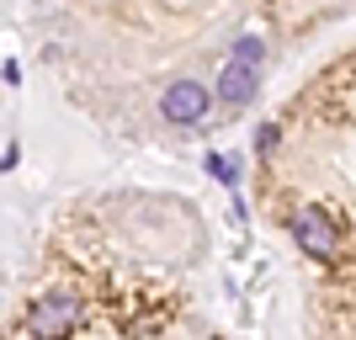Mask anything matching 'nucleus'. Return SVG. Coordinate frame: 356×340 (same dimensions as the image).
Returning a JSON list of instances; mask_svg holds the SVG:
<instances>
[{
  "label": "nucleus",
  "mask_w": 356,
  "mask_h": 340,
  "mask_svg": "<svg viewBox=\"0 0 356 340\" xmlns=\"http://www.w3.org/2000/svg\"><path fill=\"white\" fill-rule=\"evenodd\" d=\"M261 70H266V43L261 38H239L234 43V54L223 59V70H218V102L223 106H250L255 102V90H261Z\"/></svg>",
  "instance_id": "nucleus-1"
},
{
  "label": "nucleus",
  "mask_w": 356,
  "mask_h": 340,
  "mask_svg": "<svg viewBox=\"0 0 356 340\" xmlns=\"http://www.w3.org/2000/svg\"><path fill=\"white\" fill-rule=\"evenodd\" d=\"M22 330H27L32 340H70L74 330H80V298L74 293H43L27 309Z\"/></svg>",
  "instance_id": "nucleus-2"
},
{
  "label": "nucleus",
  "mask_w": 356,
  "mask_h": 340,
  "mask_svg": "<svg viewBox=\"0 0 356 340\" xmlns=\"http://www.w3.org/2000/svg\"><path fill=\"white\" fill-rule=\"evenodd\" d=\"M287 229H293L298 250L309 255V261H335V250H341V223L330 218L325 207H298L293 218H287Z\"/></svg>",
  "instance_id": "nucleus-3"
},
{
  "label": "nucleus",
  "mask_w": 356,
  "mask_h": 340,
  "mask_svg": "<svg viewBox=\"0 0 356 340\" xmlns=\"http://www.w3.org/2000/svg\"><path fill=\"white\" fill-rule=\"evenodd\" d=\"M208 106H213V90L202 86V80H192V74H181V80H170V86L160 90V112H165V122H176V128L202 122Z\"/></svg>",
  "instance_id": "nucleus-4"
},
{
  "label": "nucleus",
  "mask_w": 356,
  "mask_h": 340,
  "mask_svg": "<svg viewBox=\"0 0 356 340\" xmlns=\"http://www.w3.org/2000/svg\"><path fill=\"white\" fill-rule=\"evenodd\" d=\"M208 170L223 181V186H234V181H239V160H229V154H208Z\"/></svg>",
  "instance_id": "nucleus-5"
},
{
  "label": "nucleus",
  "mask_w": 356,
  "mask_h": 340,
  "mask_svg": "<svg viewBox=\"0 0 356 340\" xmlns=\"http://www.w3.org/2000/svg\"><path fill=\"white\" fill-rule=\"evenodd\" d=\"M271 144H277V122H266V128H261V138H255V154H261V160H271Z\"/></svg>",
  "instance_id": "nucleus-6"
}]
</instances>
